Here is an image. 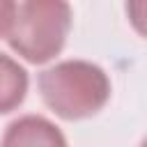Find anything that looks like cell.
Segmentation results:
<instances>
[{"instance_id": "2", "label": "cell", "mask_w": 147, "mask_h": 147, "mask_svg": "<svg viewBox=\"0 0 147 147\" xmlns=\"http://www.w3.org/2000/svg\"><path fill=\"white\" fill-rule=\"evenodd\" d=\"M71 25V7L62 0H28L16 5L9 28V46L28 62L41 64L55 57Z\"/></svg>"}, {"instance_id": "4", "label": "cell", "mask_w": 147, "mask_h": 147, "mask_svg": "<svg viewBox=\"0 0 147 147\" xmlns=\"http://www.w3.org/2000/svg\"><path fill=\"white\" fill-rule=\"evenodd\" d=\"M25 92H28L25 69L9 55L0 53V113H9L16 106H21Z\"/></svg>"}, {"instance_id": "3", "label": "cell", "mask_w": 147, "mask_h": 147, "mask_svg": "<svg viewBox=\"0 0 147 147\" xmlns=\"http://www.w3.org/2000/svg\"><path fill=\"white\" fill-rule=\"evenodd\" d=\"M0 147H67V140L46 117L23 115L7 126Z\"/></svg>"}, {"instance_id": "5", "label": "cell", "mask_w": 147, "mask_h": 147, "mask_svg": "<svg viewBox=\"0 0 147 147\" xmlns=\"http://www.w3.org/2000/svg\"><path fill=\"white\" fill-rule=\"evenodd\" d=\"M16 16V2L11 0H0V37L9 34V28Z\"/></svg>"}, {"instance_id": "1", "label": "cell", "mask_w": 147, "mask_h": 147, "mask_svg": "<svg viewBox=\"0 0 147 147\" xmlns=\"http://www.w3.org/2000/svg\"><path fill=\"white\" fill-rule=\"evenodd\" d=\"M46 106L64 119H83L101 110L110 96L106 71L85 60H64L39 76Z\"/></svg>"}]
</instances>
